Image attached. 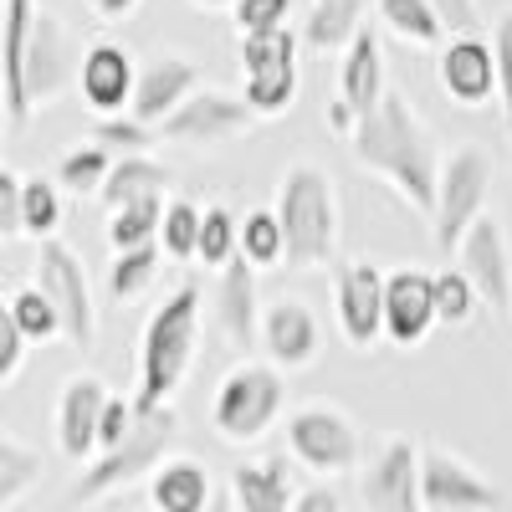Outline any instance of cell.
Wrapping results in <instances>:
<instances>
[{
    "label": "cell",
    "mask_w": 512,
    "mask_h": 512,
    "mask_svg": "<svg viewBox=\"0 0 512 512\" xmlns=\"http://www.w3.org/2000/svg\"><path fill=\"white\" fill-rule=\"evenodd\" d=\"M354 164L364 175H374L379 185H390L410 210L431 216L436 210V185H441V154L425 118L415 113L410 98L384 93V103L354 128Z\"/></svg>",
    "instance_id": "cell-1"
},
{
    "label": "cell",
    "mask_w": 512,
    "mask_h": 512,
    "mask_svg": "<svg viewBox=\"0 0 512 512\" xmlns=\"http://www.w3.org/2000/svg\"><path fill=\"white\" fill-rule=\"evenodd\" d=\"M200 308H205L200 287L185 282L149 313L144 338H139V395H134V405L144 415L164 410L169 400H175V390L185 384L195 344H200Z\"/></svg>",
    "instance_id": "cell-2"
},
{
    "label": "cell",
    "mask_w": 512,
    "mask_h": 512,
    "mask_svg": "<svg viewBox=\"0 0 512 512\" xmlns=\"http://www.w3.org/2000/svg\"><path fill=\"white\" fill-rule=\"evenodd\" d=\"M277 221L287 231V267H333L338 262V190L328 169L318 164H287L277 185Z\"/></svg>",
    "instance_id": "cell-3"
},
{
    "label": "cell",
    "mask_w": 512,
    "mask_h": 512,
    "mask_svg": "<svg viewBox=\"0 0 512 512\" xmlns=\"http://www.w3.org/2000/svg\"><path fill=\"white\" fill-rule=\"evenodd\" d=\"M175 436H180V415L175 410H139V425H134V436H128L123 446H113V451H98L88 466H82V477L67 487V502L72 507H88V502H103L108 492H118V487H128V482H139V477H154L159 466H164V456H169V446H175Z\"/></svg>",
    "instance_id": "cell-4"
},
{
    "label": "cell",
    "mask_w": 512,
    "mask_h": 512,
    "mask_svg": "<svg viewBox=\"0 0 512 512\" xmlns=\"http://www.w3.org/2000/svg\"><path fill=\"white\" fill-rule=\"evenodd\" d=\"M287 405V379L282 369L267 359V364H236L226 379H221V390L216 400H210V425H216V436L231 441V446H251V441H262L277 415Z\"/></svg>",
    "instance_id": "cell-5"
},
{
    "label": "cell",
    "mask_w": 512,
    "mask_h": 512,
    "mask_svg": "<svg viewBox=\"0 0 512 512\" xmlns=\"http://www.w3.org/2000/svg\"><path fill=\"white\" fill-rule=\"evenodd\" d=\"M487 195H492V154L482 144L451 149L441 159V185H436V210H431V231L446 256L477 226V216H487Z\"/></svg>",
    "instance_id": "cell-6"
},
{
    "label": "cell",
    "mask_w": 512,
    "mask_h": 512,
    "mask_svg": "<svg viewBox=\"0 0 512 512\" xmlns=\"http://www.w3.org/2000/svg\"><path fill=\"white\" fill-rule=\"evenodd\" d=\"M287 451L318 477H344L359 466V425L349 410H338L328 400H308L287 415Z\"/></svg>",
    "instance_id": "cell-7"
},
{
    "label": "cell",
    "mask_w": 512,
    "mask_h": 512,
    "mask_svg": "<svg viewBox=\"0 0 512 512\" xmlns=\"http://www.w3.org/2000/svg\"><path fill=\"white\" fill-rule=\"evenodd\" d=\"M31 272H36V287L57 303L62 328H67V344L88 354L93 338H98V308H93V287H88V272H82L77 251L67 241H57V236L41 241Z\"/></svg>",
    "instance_id": "cell-8"
},
{
    "label": "cell",
    "mask_w": 512,
    "mask_h": 512,
    "mask_svg": "<svg viewBox=\"0 0 512 512\" xmlns=\"http://www.w3.org/2000/svg\"><path fill=\"white\" fill-rule=\"evenodd\" d=\"M82 52L77 36L67 31V21H57L52 11H36L31 26V47H26V108L41 113L52 108L82 72Z\"/></svg>",
    "instance_id": "cell-9"
},
{
    "label": "cell",
    "mask_w": 512,
    "mask_h": 512,
    "mask_svg": "<svg viewBox=\"0 0 512 512\" xmlns=\"http://www.w3.org/2000/svg\"><path fill=\"white\" fill-rule=\"evenodd\" d=\"M256 128V113L246 98H231L221 88H195L175 113L159 123V139L164 144H185V149H210V144H226L241 139Z\"/></svg>",
    "instance_id": "cell-10"
},
{
    "label": "cell",
    "mask_w": 512,
    "mask_h": 512,
    "mask_svg": "<svg viewBox=\"0 0 512 512\" xmlns=\"http://www.w3.org/2000/svg\"><path fill=\"white\" fill-rule=\"evenodd\" d=\"M384 277L374 262H338L333 267V313L344 344L369 354L384 338Z\"/></svg>",
    "instance_id": "cell-11"
},
{
    "label": "cell",
    "mask_w": 512,
    "mask_h": 512,
    "mask_svg": "<svg viewBox=\"0 0 512 512\" xmlns=\"http://www.w3.org/2000/svg\"><path fill=\"white\" fill-rule=\"evenodd\" d=\"M420 451H425V446H420L415 436H390V441L369 456V472L359 477L364 512H425Z\"/></svg>",
    "instance_id": "cell-12"
},
{
    "label": "cell",
    "mask_w": 512,
    "mask_h": 512,
    "mask_svg": "<svg viewBox=\"0 0 512 512\" xmlns=\"http://www.w3.org/2000/svg\"><path fill=\"white\" fill-rule=\"evenodd\" d=\"M420 492H425V512H497L507 502L497 482H487L477 466H466L441 446L420 451Z\"/></svg>",
    "instance_id": "cell-13"
},
{
    "label": "cell",
    "mask_w": 512,
    "mask_h": 512,
    "mask_svg": "<svg viewBox=\"0 0 512 512\" xmlns=\"http://www.w3.org/2000/svg\"><path fill=\"white\" fill-rule=\"evenodd\" d=\"M436 323V272L395 267L384 277V338L395 349H420Z\"/></svg>",
    "instance_id": "cell-14"
},
{
    "label": "cell",
    "mask_w": 512,
    "mask_h": 512,
    "mask_svg": "<svg viewBox=\"0 0 512 512\" xmlns=\"http://www.w3.org/2000/svg\"><path fill=\"white\" fill-rule=\"evenodd\" d=\"M436 77H441V93L456 108H487L492 93H497V52H492V41H482L477 31L451 36V47H441Z\"/></svg>",
    "instance_id": "cell-15"
},
{
    "label": "cell",
    "mask_w": 512,
    "mask_h": 512,
    "mask_svg": "<svg viewBox=\"0 0 512 512\" xmlns=\"http://www.w3.org/2000/svg\"><path fill=\"white\" fill-rule=\"evenodd\" d=\"M456 267L477 282L487 308H512V256H507V231L497 216H477V226L456 246Z\"/></svg>",
    "instance_id": "cell-16"
},
{
    "label": "cell",
    "mask_w": 512,
    "mask_h": 512,
    "mask_svg": "<svg viewBox=\"0 0 512 512\" xmlns=\"http://www.w3.org/2000/svg\"><path fill=\"white\" fill-rule=\"evenodd\" d=\"M108 410V384L98 374H72L57 400V446L67 461H93L98 456V425Z\"/></svg>",
    "instance_id": "cell-17"
},
{
    "label": "cell",
    "mask_w": 512,
    "mask_h": 512,
    "mask_svg": "<svg viewBox=\"0 0 512 512\" xmlns=\"http://www.w3.org/2000/svg\"><path fill=\"white\" fill-rule=\"evenodd\" d=\"M262 349L277 369H308L323 349V328L318 313L303 303V297H277V303L262 313Z\"/></svg>",
    "instance_id": "cell-18"
},
{
    "label": "cell",
    "mask_w": 512,
    "mask_h": 512,
    "mask_svg": "<svg viewBox=\"0 0 512 512\" xmlns=\"http://www.w3.org/2000/svg\"><path fill=\"white\" fill-rule=\"evenodd\" d=\"M77 88H82V103H88L98 118H113L123 108H134L139 67H134V57H128L118 41H98V47H88V57H82Z\"/></svg>",
    "instance_id": "cell-19"
},
{
    "label": "cell",
    "mask_w": 512,
    "mask_h": 512,
    "mask_svg": "<svg viewBox=\"0 0 512 512\" xmlns=\"http://www.w3.org/2000/svg\"><path fill=\"white\" fill-rule=\"evenodd\" d=\"M216 328L231 349H251L262 344V308H256V267L246 256L221 267L216 282Z\"/></svg>",
    "instance_id": "cell-20"
},
{
    "label": "cell",
    "mask_w": 512,
    "mask_h": 512,
    "mask_svg": "<svg viewBox=\"0 0 512 512\" xmlns=\"http://www.w3.org/2000/svg\"><path fill=\"white\" fill-rule=\"evenodd\" d=\"M36 0H6L0 16V67H6V123L26 128L31 108H26V47H31V26H36Z\"/></svg>",
    "instance_id": "cell-21"
},
{
    "label": "cell",
    "mask_w": 512,
    "mask_h": 512,
    "mask_svg": "<svg viewBox=\"0 0 512 512\" xmlns=\"http://www.w3.org/2000/svg\"><path fill=\"white\" fill-rule=\"evenodd\" d=\"M195 88H200L195 62L164 52V57H154L149 67H139V93H134V108H128V113H134L139 123H164Z\"/></svg>",
    "instance_id": "cell-22"
},
{
    "label": "cell",
    "mask_w": 512,
    "mask_h": 512,
    "mask_svg": "<svg viewBox=\"0 0 512 512\" xmlns=\"http://www.w3.org/2000/svg\"><path fill=\"white\" fill-rule=\"evenodd\" d=\"M231 502L236 512H292V472L287 456H262V461H241L231 466Z\"/></svg>",
    "instance_id": "cell-23"
},
{
    "label": "cell",
    "mask_w": 512,
    "mask_h": 512,
    "mask_svg": "<svg viewBox=\"0 0 512 512\" xmlns=\"http://www.w3.org/2000/svg\"><path fill=\"white\" fill-rule=\"evenodd\" d=\"M384 52H379V36L364 26L354 36V47L344 52V67H338V98H344L359 118H369L384 103Z\"/></svg>",
    "instance_id": "cell-24"
},
{
    "label": "cell",
    "mask_w": 512,
    "mask_h": 512,
    "mask_svg": "<svg viewBox=\"0 0 512 512\" xmlns=\"http://www.w3.org/2000/svg\"><path fill=\"white\" fill-rule=\"evenodd\" d=\"M216 502V487H210V472L190 456L164 461L149 477V507L154 512H210Z\"/></svg>",
    "instance_id": "cell-25"
},
{
    "label": "cell",
    "mask_w": 512,
    "mask_h": 512,
    "mask_svg": "<svg viewBox=\"0 0 512 512\" xmlns=\"http://www.w3.org/2000/svg\"><path fill=\"white\" fill-rule=\"evenodd\" d=\"M359 31H364V0H313V11L303 21V47L349 52Z\"/></svg>",
    "instance_id": "cell-26"
},
{
    "label": "cell",
    "mask_w": 512,
    "mask_h": 512,
    "mask_svg": "<svg viewBox=\"0 0 512 512\" xmlns=\"http://www.w3.org/2000/svg\"><path fill=\"white\" fill-rule=\"evenodd\" d=\"M169 190H175V175H169L154 154H118V164H113V175H108L98 200L108 210H118L128 200H149V195H169Z\"/></svg>",
    "instance_id": "cell-27"
},
{
    "label": "cell",
    "mask_w": 512,
    "mask_h": 512,
    "mask_svg": "<svg viewBox=\"0 0 512 512\" xmlns=\"http://www.w3.org/2000/svg\"><path fill=\"white\" fill-rule=\"evenodd\" d=\"M374 11H379V21L390 26L400 41H410V47H441L446 41V16L436 11V0H374Z\"/></svg>",
    "instance_id": "cell-28"
},
{
    "label": "cell",
    "mask_w": 512,
    "mask_h": 512,
    "mask_svg": "<svg viewBox=\"0 0 512 512\" xmlns=\"http://www.w3.org/2000/svg\"><path fill=\"white\" fill-rule=\"evenodd\" d=\"M113 164H118V154H113L108 144H98V139H93V144H77V149H67V154L57 159V185H62L67 195H77V200L103 195Z\"/></svg>",
    "instance_id": "cell-29"
},
{
    "label": "cell",
    "mask_w": 512,
    "mask_h": 512,
    "mask_svg": "<svg viewBox=\"0 0 512 512\" xmlns=\"http://www.w3.org/2000/svg\"><path fill=\"white\" fill-rule=\"evenodd\" d=\"M164 195H149V200H128V205H118V210H108V226H103V236H108V246L113 251H134V246H149V241H159V226H164Z\"/></svg>",
    "instance_id": "cell-30"
},
{
    "label": "cell",
    "mask_w": 512,
    "mask_h": 512,
    "mask_svg": "<svg viewBox=\"0 0 512 512\" xmlns=\"http://www.w3.org/2000/svg\"><path fill=\"white\" fill-rule=\"evenodd\" d=\"M41 472H47V461L36 446H26L16 431L0 436V507H16L41 482Z\"/></svg>",
    "instance_id": "cell-31"
},
{
    "label": "cell",
    "mask_w": 512,
    "mask_h": 512,
    "mask_svg": "<svg viewBox=\"0 0 512 512\" xmlns=\"http://www.w3.org/2000/svg\"><path fill=\"white\" fill-rule=\"evenodd\" d=\"M6 313L21 323V333L31 338V344H52V338H67L57 303H52V297L41 292L36 282H31V287H11V297H6Z\"/></svg>",
    "instance_id": "cell-32"
},
{
    "label": "cell",
    "mask_w": 512,
    "mask_h": 512,
    "mask_svg": "<svg viewBox=\"0 0 512 512\" xmlns=\"http://www.w3.org/2000/svg\"><path fill=\"white\" fill-rule=\"evenodd\" d=\"M154 272H159V241L134 246V251H113V262H108V297H113V303H134V297L149 292Z\"/></svg>",
    "instance_id": "cell-33"
},
{
    "label": "cell",
    "mask_w": 512,
    "mask_h": 512,
    "mask_svg": "<svg viewBox=\"0 0 512 512\" xmlns=\"http://www.w3.org/2000/svg\"><path fill=\"white\" fill-rule=\"evenodd\" d=\"M200 226H205V210L195 200H169L164 205L159 246H164L169 262H200Z\"/></svg>",
    "instance_id": "cell-34"
},
{
    "label": "cell",
    "mask_w": 512,
    "mask_h": 512,
    "mask_svg": "<svg viewBox=\"0 0 512 512\" xmlns=\"http://www.w3.org/2000/svg\"><path fill=\"white\" fill-rule=\"evenodd\" d=\"M241 256L256 272L287 262V231L277 221V210H251V216L241 221Z\"/></svg>",
    "instance_id": "cell-35"
},
{
    "label": "cell",
    "mask_w": 512,
    "mask_h": 512,
    "mask_svg": "<svg viewBox=\"0 0 512 512\" xmlns=\"http://www.w3.org/2000/svg\"><path fill=\"white\" fill-rule=\"evenodd\" d=\"M241 98L251 103L256 118H277V113H287V108L297 103V62H287V67H267V72H246V93H241Z\"/></svg>",
    "instance_id": "cell-36"
},
{
    "label": "cell",
    "mask_w": 512,
    "mask_h": 512,
    "mask_svg": "<svg viewBox=\"0 0 512 512\" xmlns=\"http://www.w3.org/2000/svg\"><path fill=\"white\" fill-rule=\"evenodd\" d=\"M241 256V221H236V210L231 205H205V226H200V262L205 267H226Z\"/></svg>",
    "instance_id": "cell-37"
},
{
    "label": "cell",
    "mask_w": 512,
    "mask_h": 512,
    "mask_svg": "<svg viewBox=\"0 0 512 512\" xmlns=\"http://www.w3.org/2000/svg\"><path fill=\"white\" fill-rule=\"evenodd\" d=\"M477 308H487V303H482L477 282L466 277L461 267L436 272V318H441L446 328H466V323L477 318Z\"/></svg>",
    "instance_id": "cell-38"
},
{
    "label": "cell",
    "mask_w": 512,
    "mask_h": 512,
    "mask_svg": "<svg viewBox=\"0 0 512 512\" xmlns=\"http://www.w3.org/2000/svg\"><path fill=\"white\" fill-rule=\"evenodd\" d=\"M236 62H241V72L287 67V62H297V41H292V31H262V36H241Z\"/></svg>",
    "instance_id": "cell-39"
},
{
    "label": "cell",
    "mask_w": 512,
    "mask_h": 512,
    "mask_svg": "<svg viewBox=\"0 0 512 512\" xmlns=\"http://www.w3.org/2000/svg\"><path fill=\"white\" fill-rule=\"evenodd\" d=\"M62 231V195L52 180H26V236L52 241Z\"/></svg>",
    "instance_id": "cell-40"
},
{
    "label": "cell",
    "mask_w": 512,
    "mask_h": 512,
    "mask_svg": "<svg viewBox=\"0 0 512 512\" xmlns=\"http://www.w3.org/2000/svg\"><path fill=\"white\" fill-rule=\"evenodd\" d=\"M93 139L98 144H108L113 154H149V144L159 139V128H149V123H139L134 113H113V118H98L93 123Z\"/></svg>",
    "instance_id": "cell-41"
},
{
    "label": "cell",
    "mask_w": 512,
    "mask_h": 512,
    "mask_svg": "<svg viewBox=\"0 0 512 512\" xmlns=\"http://www.w3.org/2000/svg\"><path fill=\"white\" fill-rule=\"evenodd\" d=\"M292 0H236L231 6V26L236 36H262V31H287Z\"/></svg>",
    "instance_id": "cell-42"
},
{
    "label": "cell",
    "mask_w": 512,
    "mask_h": 512,
    "mask_svg": "<svg viewBox=\"0 0 512 512\" xmlns=\"http://www.w3.org/2000/svg\"><path fill=\"white\" fill-rule=\"evenodd\" d=\"M0 236H26V175L16 169H0Z\"/></svg>",
    "instance_id": "cell-43"
},
{
    "label": "cell",
    "mask_w": 512,
    "mask_h": 512,
    "mask_svg": "<svg viewBox=\"0 0 512 512\" xmlns=\"http://www.w3.org/2000/svg\"><path fill=\"white\" fill-rule=\"evenodd\" d=\"M139 425V405L123 400V395H108V410H103V425H98V451H113L134 436Z\"/></svg>",
    "instance_id": "cell-44"
},
{
    "label": "cell",
    "mask_w": 512,
    "mask_h": 512,
    "mask_svg": "<svg viewBox=\"0 0 512 512\" xmlns=\"http://www.w3.org/2000/svg\"><path fill=\"white\" fill-rule=\"evenodd\" d=\"M492 52H497V98H502V113L512 123V11L492 31Z\"/></svg>",
    "instance_id": "cell-45"
},
{
    "label": "cell",
    "mask_w": 512,
    "mask_h": 512,
    "mask_svg": "<svg viewBox=\"0 0 512 512\" xmlns=\"http://www.w3.org/2000/svg\"><path fill=\"white\" fill-rule=\"evenodd\" d=\"M26 344H31V338L21 333V323H16L11 313H0V384H11V379L21 374Z\"/></svg>",
    "instance_id": "cell-46"
},
{
    "label": "cell",
    "mask_w": 512,
    "mask_h": 512,
    "mask_svg": "<svg viewBox=\"0 0 512 512\" xmlns=\"http://www.w3.org/2000/svg\"><path fill=\"white\" fill-rule=\"evenodd\" d=\"M436 11L446 16L451 36H461V31H477V26H482V11H477V0H436Z\"/></svg>",
    "instance_id": "cell-47"
},
{
    "label": "cell",
    "mask_w": 512,
    "mask_h": 512,
    "mask_svg": "<svg viewBox=\"0 0 512 512\" xmlns=\"http://www.w3.org/2000/svg\"><path fill=\"white\" fill-rule=\"evenodd\" d=\"M292 512H344V502H338L333 487H308V492H297Z\"/></svg>",
    "instance_id": "cell-48"
},
{
    "label": "cell",
    "mask_w": 512,
    "mask_h": 512,
    "mask_svg": "<svg viewBox=\"0 0 512 512\" xmlns=\"http://www.w3.org/2000/svg\"><path fill=\"white\" fill-rule=\"evenodd\" d=\"M88 6H93V16H98L103 26H113V21H128V16H134L144 0H88Z\"/></svg>",
    "instance_id": "cell-49"
},
{
    "label": "cell",
    "mask_w": 512,
    "mask_h": 512,
    "mask_svg": "<svg viewBox=\"0 0 512 512\" xmlns=\"http://www.w3.org/2000/svg\"><path fill=\"white\" fill-rule=\"evenodd\" d=\"M190 6H195V11H231L236 0H190Z\"/></svg>",
    "instance_id": "cell-50"
},
{
    "label": "cell",
    "mask_w": 512,
    "mask_h": 512,
    "mask_svg": "<svg viewBox=\"0 0 512 512\" xmlns=\"http://www.w3.org/2000/svg\"><path fill=\"white\" fill-rule=\"evenodd\" d=\"M210 512H236V502H231V492H226V497H216V502H210Z\"/></svg>",
    "instance_id": "cell-51"
},
{
    "label": "cell",
    "mask_w": 512,
    "mask_h": 512,
    "mask_svg": "<svg viewBox=\"0 0 512 512\" xmlns=\"http://www.w3.org/2000/svg\"><path fill=\"white\" fill-rule=\"evenodd\" d=\"M507 313H512V308H507Z\"/></svg>",
    "instance_id": "cell-52"
}]
</instances>
